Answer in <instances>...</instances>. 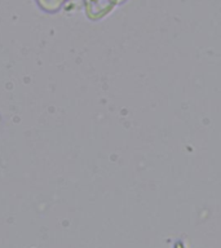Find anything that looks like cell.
I'll list each match as a JSON object with an SVG mask.
<instances>
[{
    "mask_svg": "<svg viewBox=\"0 0 221 248\" xmlns=\"http://www.w3.org/2000/svg\"><path fill=\"white\" fill-rule=\"evenodd\" d=\"M63 0H39V3L42 4L43 7L47 9H53V8H58L62 4Z\"/></svg>",
    "mask_w": 221,
    "mask_h": 248,
    "instance_id": "obj_1",
    "label": "cell"
}]
</instances>
